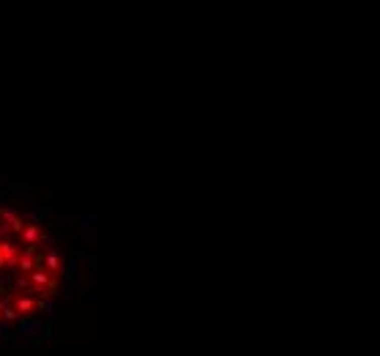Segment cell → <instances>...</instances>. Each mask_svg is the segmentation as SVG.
Here are the masks:
<instances>
[{"label":"cell","mask_w":380,"mask_h":356,"mask_svg":"<svg viewBox=\"0 0 380 356\" xmlns=\"http://www.w3.org/2000/svg\"><path fill=\"white\" fill-rule=\"evenodd\" d=\"M19 239L25 241V247H30V250H36V241L41 239V225H33V222H25L22 233H19Z\"/></svg>","instance_id":"7a4b0ae2"},{"label":"cell","mask_w":380,"mask_h":356,"mask_svg":"<svg viewBox=\"0 0 380 356\" xmlns=\"http://www.w3.org/2000/svg\"><path fill=\"white\" fill-rule=\"evenodd\" d=\"M38 263H41L50 274H55V277L63 271V258H60L55 250H47L44 255H38Z\"/></svg>","instance_id":"6da1fadb"},{"label":"cell","mask_w":380,"mask_h":356,"mask_svg":"<svg viewBox=\"0 0 380 356\" xmlns=\"http://www.w3.org/2000/svg\"><path fill=\"white\" fill-rule=\"evenodd\" d=\"M33 304H36V299L30 296V293H22V296H14V301H11V307H14V312L22 318V315L33 312Z\"/></svg>","instance_id":"3957f363"}]
</instances>
